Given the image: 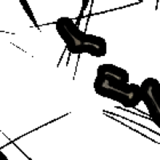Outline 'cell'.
I'll return each instance as SVG.
<instances>
[{
	"label": "cell",
	"instance_id": "1",
	"mask_svg": "<svg viewBox=\"0 0 160 160\" xmlns=\"http://www.w3.org/2000/svg\"><path fill=\"white\" fill-rule=\"evenodd\" d=\"M93 88L100 97L115 101L126 108H135L142 102L140 85L130 82L129 72L115 64L98 66Z\"/></svg>",
	"mask_w": 160,
	"mask_h": 160
},
{
	"label": "cell",
	"instance_id": "3",
	"mask_svg": "<svg viewBox=\"0 0 160 160\" xmlns=\"http://www.w3.org/2000/svg\"><path fill=\"white\" fill-rule=\"evenodd\" d=\"M140 88L142 102L153 123L160 129V82L154 77H148L142 81Z\"/></svg>",
	"mask_w": 160,
	"mask_h": 160
},
{
	"label": "cell",
	"instance_id": "4",
	"mask_svg": "<svg viewBox=\"0 0 160 160\" xmlns=\"http://www.w3.org/2000/svg\"><path fill=\"white\" fill-rule=\"evenodd\" d=\"M20 3L21 5L22 6V8H23L24 11H25L26 14L28 15V16L30 18H34V14H33L32 11L31 9V7L28 4V0H19Z\"/></svg>",
	"mask_w": 160,
	"mask_h": 160
},
{
	"label": "cell",
	"instance_id": "2",
	"mask_svg": "<svg viewBox=\"0 0 160 160\" xmlns=\"http://www.w3.org/2000/svg\"><path fill=\"white\" fill-rule=\"evenodd\" d=\"M55 30L67 50L73 55L87 54L102 58L108 53V42L105 38L82 31L69 17L58 18L55 22Z\"/></svg>",
	"mask_w": 160,
	"mask_h": 160
}]
</instances>
